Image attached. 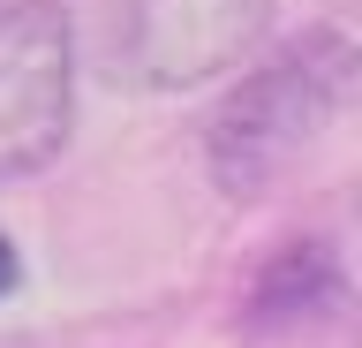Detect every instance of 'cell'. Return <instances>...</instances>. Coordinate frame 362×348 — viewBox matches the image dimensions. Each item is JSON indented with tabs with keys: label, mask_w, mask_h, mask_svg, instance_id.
<instances>
[{
	"label": "cell",
	"mask_w": 362,
	"mask_h": 348,
	"mask_svg": "<svg viewBox=\"0 0 362 348\" xmlns=\"http://www.w3.org/2000/svg\"><path fill=\"white\" fill-rule=\"evenodd\" d=\"M76 137V23L61 0L0 8V182H30Z\"/></svg>",
	"instance_id": "3"
},
{
	"label": "cell",
	"mask_w": 362,
	"mask_h": 348,
	"mask_svg": "<svg viewBox=\"0 0 362 348\" xmlns=\"http://www.w3.org/2000/svg\"><path fill=\"white\" fill-rule=\"evenodd\" d=\"M16 288H23V250H16V235L0 228V303L16 296Z\"/></svg>",
	"instance_id": "5"
},
{
	"label": "cell",
	"mask_w": 362,
	"mask_h": 348,
	"mask_svg": "<svg viewBox=\"0 0 362 348\" xmlns=\"http://www.w3.org/2000/svg\"><path fill=\"white\" fill-rule=\"evenodd\" d=\"M279 0H113L106 76L121 91H197L264 46Z\"/></svg>",
	"instance_id": "2"
},
{
	"label": "cell",
	"mask_w": 362,
	"mask_h": 348,
	"mask_svg": "<svg viewBox=\"0 0 362 348\" xmlns=\"http://www.w3.org/2000/svg\"><path fill=\"white\" fill-rule=\"evenodd\" d=\"M339 257L325 250V242H279V250L249 273V296H242V310H249V325H294V318H310V310H325V303H339Z\"/></svg>",
	"instance_id": "4"
},
{
	"label": "cell",
	"mask_w": 362,
	"mask_h": 348,
	"mask_svg": "<svg viewBox=\"0 0 362 348\" xmlns=\"http://www.w3.org/2000/svg\"><path fill=\"white\" fill-rule=\"evenodd\" d=\"M355 106V30L317 23L294 46H279L264 69H249L226 106L204 129V167L219 182L226 205H257L294 174V159L310 152L339 114Z\"/></svg>",
	"instance_id": "1"
}]
</instances>
